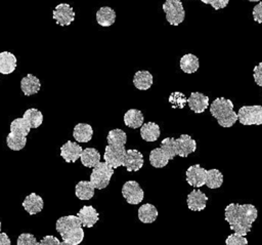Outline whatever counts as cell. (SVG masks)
<instances>
[{
	"mask_svg": "<svg viewBox=\"0 0 262 245\" xmlns=\"http://www.w3.org/2000/svg\"><path fill=\"white\" fill-rule=\"evenodd\" d=\"M162 7L166 14V19L170 25L178 26L183 22L185 11L180 0H165Z\"/></svg>",
	"mask_w": 262,
	"mask_h": 245,
	"instance_id": "52a82bcc",
	"label": "cell"
},
{
	"mask_svg": "<svg viewBox=\"0 0 262 245\" xmlns=\"http://www.w3.org/2000/svg\"><path fill=\"white\" fill-rule=\"evenodd\" d=\"M0 232H1V221H0Z\"/></svg>",
	"mask_w": 262,
	"mask_h": 245,
	"instance_id": "ee69618b",
	"label": "cell"
},
{
	"mask_svg": "<svg viewBox=\"0 0 262 245\" xmlns=\"http://www.w3.org/2000/svg\"><path fill=\"white\" fill-rule=\"evenodd\" d=\"M114 174V168L105 162H99L92 169L90 174V182L95 189L102 190L106 188Z\"/></svg>",
	"mask_w": 262,
	"mask_h": 245,
	"instance_id": "8992f818",
	"label": "cell"
},
{
	"mask_svg": "<svg viewBox=\"0 0 262 245\" xmlns=\"http://www.w3.org/2000/svg\"><path fill=\"white\" fill-rule=\"evenodd\" d=\"M41 88L40 80L33 74H28L20 80V89L27 96L36 94Z\"/></svg>",
	"mask_w": 262,
	"mask_h": 245,
	"instance_id": "ac0fdd59",
	"label": "cell"
},
{
	"mask_svg": "<svg viewBox=\"0 0 262 245\" xmlns=\"http://www.w3.org/2000/svg\"><path fill=\"white\" fill-rule=\"evenodd\" d=\"M236 115L243 125H262V106H244Z\"/></svg>",
	"mask_w": 262,
	"mask_h": 245,
	"instance_id": "ba28073f",
	"label": "cell"
},
{
	"mask_svg": "<svg viewBox=\"0 0 262 245\" xmlns=\"http://www.w3.org/2000/svg\"><path fill=\"white\" fill-rule=\"evenodd\" d=\"M9 128H10V132H13L23 136H27L31 130L30 125L23 117L12 120Z\"/></svg>",
	"mask_w": 262,
	"mask_h": 245,
	"instance_id": "d6a6232c",
	"label": "cell"
},
{
	"mask_svg": "<svg viewBox=\"0 0 262 245\" xmlns=\"http://www.w3.org/2000/svg\"><path fill=\"white\" fill-rule=\"evenodd\" d=\"M23 118L28 122L31 129L38 128L43 123V114L40 110L36 108H31L25 111L23 114Z\"/></svg>",
	"mask_w": 262,
	"mask_h": 245,
	"instance_id": "f1b7e54d",
	"label": "cell"
},
{
	"mask_svg": "<svg viewBox=\"0 0 262 245\" xmlns=\"http://www.w3.org/2000/svg\"><path fill=\"white\" fill-rule=\"evenodd\" d=\"M23 207L25 210L30 214H37L43 210L44 207V201L41 196H39L36 193H31L28 195L25 200L23 201Z\"/></svg>",
	"mask_w": 262,
	"mask_h": 245,
	"instance_id": "2e32d148",
	"label": "cell"
},
{
	"mask_svg": "<svg viewBox=\"0 0 262 245\" xmlns=\"http://www.w3.org/2000/svg\"><path fill=\"white\" fill-rule=\"evenodd\" d=\"M189 109L194 113H203L209 107V96L201 92H192L187 98Z\"/></svg>",
	"mask_w": 262,
	"mask_h": 245,
	"instance_id": "e0dca14e",
	"label": "cell"
},
{
	"mask_svg": "<svg viewBox=\"0 0 262 245\" xmlns=\"http://www.w3.org/2000/svg\"><path fill=\"white\" fill-rule=\"evenodd\" d=\"M253 17L254 21L262 24V2H259L258 4H256L253 8Z\"/></svg>",
	"mask_w": 262,
	"mask_h": 245,
	"instance_id": "ab89813d",
	"label": "cell"
},
{
	"mask_svg": "<svg viewBox=\"0 0 262 245\" xmlns=\"http://www.w3.org/2000/svg\"><path fill=\"white\" fill-rule=\"evenodd\" d=\"M0 245H11V240L6 233L0 232Z\"/></svg>",
	"mask_w": 262,
	"mask_h": 245,
	"instance_id": "60d3db41",
	"label": "cell"
},
{
	"mask_svg": "<svg viewBox=\"0 0 262 245\" xmlns=\"http://www.w3.org/2000/svg\"><path fill=\"white\" fill-rule=\"evenodd\" d=\"M122 195L131 205L139 204L144 198V192L135 180H128L122 187Z\"/></svg>",
	"mask_w": 262,
	"mask_h": 245,
	"instance_id": "9c48e42d",
	"label": "cell"
},
{
	"mask_svg": "<svg viewBox=\"0 0 262 245\" xmlns=\"http://www.w3.org/2000/svg\"><path fill=\"white\" fill-rule=\"evenodd\" d=\"M152 83V75L148 71H137L133 77V84L139 90L149 89Z\"/></svg>",
	"mask_w": 262,
	"mask_h": 245,
	"instance_id": "603a6c76",
	"label": "cell"
},
{
	"mask_svg": "<svg viewBox=\"0 0 262 245\" xmlns=\"http://www.w3.org/2000/svg\"><path fill=\"white\" fill-rule=\"evenodd\" d=\"M206 173L207 170L201 167L200 164L191 165L187 168L185 172L186 181L189 186L193 188H201L206 182Z\"/></svg>",
	"mask_w": 262,
	"mask_h": 245,
	"instance_id": "8fae6325",
	"label": "cell"
},
{
	"mask_svg": "<svg viewBox=\"0 0 262 245\" xmlns=\"http://www.w3.org/2000/svg\"><path fill=\"white\" fill-rule=\"evenodd\" d=\"M106 140L107 146L105 147L103 154L104 162L114 169L123 166L124 158L127 151L125 148L127 141L126 132L120 128L112 129L107 133Z\"/></svg>",
	"mask_w": 262,
	"mask_h": 245,
	"instance_id": "7a4b0ae2",
	"label": "cell"
},
{
	"mask_svg": "<svg viewBox=\"0 0 262 245\" xmlns=\"http://www.w3.org/2000/svg\"><path fill=\"white\" fill-rule=\"evenodd\" d=\"M77 216L80 219L82 227L84 228H92L99 219L97 210L91 205L83 206L77 213Z\"/></svg>",
	"mask_w": 262,
	"mask_h": 245,
	"instance_id": "4fadbf2b",
	"label": "cell"
},
{
	"mask_svg": "<svg viewBox=\"0 0 262 245\" xmlns=\"http://www.w3.org/2000/svg\"><path fill=\"white\" fill-rule=\"evenodd\" d=\"M208 197L201 190H192L186 198L187 207L192 211H202L206 208Z\"/></svg>",
	"mask_w": 262,
	"mask_h": 245,
	"instance_id": "9a60e30c",
	"label": "cell"
},
{
	"mask_svg": "<svg viewBox=\"0 0 262 245\" xmlns=\"http://www.w3.org/2000/svg\"><path fill=\"white\" fill-rule=\"evenodd\" d=\"M143 114L141 111L136 110V109H130L124 114V123L126 126L130 128H138L141 127L143 124Z\"/></svg>",
	"mask_w": 262,
	"mask_h": 245,
	"instance_id": "d4e9b609",
	"label": "cell"
},
{
	"mask_svg": "<svg viewBox=\"0 0 262 245\" xmlns=\"http://www.w3.org/2000/svg\"><path fill=\"white\" fill-rule=\"evenodd\" d=\"M199 58L192 53H186L180 58V69L186 74H192L199 69Z\"/></svg>",
	"mask_w": 262,
	"mask_h": 245,
	"instance_id": "83f0119b",
	"label": "cell"
},
{
	"mask_svg": "<svg viewBox=\"0 0 262 245\" xmlns=\"http://www.w3.org/2000/svg\"><path fill=\"white\" fill-rule=\"evenodd\" d=\"M249 1H251V2H259L260 0H249Z\"/></svg>",
	"mask_w": 262,
	"mask_h": 245,
	"instance_id": "7bdbcfd3",
	"label": "cell"
},
{
	"mask_svg": "<svg viewBox=\"0 0 262 245\" xmlns=\"http://www.w3.org/2000/svg\"><path fill=\"white\" fill-rule=\"evenodd\" d=\"M59 245H74V244H72V243H69V242H66V241H61Z\"/></svg>",
	"mask_w": 262,
	"mask_h": 245,
	"instance_id": "b9f144b4",
	"label": "cell"
},
{
	"mask_svg": "<svg viewBox=\"0 0 262 245\" xmlns=\"http://www.w3.org/2000/svg\"><path fill=\"white\" fill-rule=\"evenodd\" d=\"M116 21V12L110 6H102L96 11V22L101 27H110Z\"/></svg>",
	"mask_w": 262,
	"mask_h": 245,
	"instance_id": "44dd1931",
	"label": "cell"
},
{
	"mask_svg": "<svg viewBox=\"0 0 262 245\" xmlns=\"http://www.w3.org/2000/svg\"><path fill=\"white\" fill-rule=\"evenodd\" d=\"M55 229L62 241L79 245L84 239V230L77 215L61 216L56 220Z\"/></svg>",
	"mask_w": 262,
	"mask_h": 245,
	"instance_id": "277c9868",
	"label": "cell"
},
{
	"mask_svg": "<svg viewBox=\"0 0 262 245\" xmlns=\"http://www.w3.org/2000/svg\"><path fill=\"white\" fill-rule=\"evenodd\" d=\"M39 243H40V245H59L60 241L54 236L47 235V236L43 237Z\"/></svg>",
	"mask_w": 262,
	"mask_h": 245,
	"instance_id": "f35d334b",
	"label": "cell"
},
{
	"mask_svg": "<svg viewBox=\"0 0 262 245\" xmlns=\"http://www.w3.org/2000/svg\"><path fill=\"white\" fill-rule=\"evenodd\" d=\"M170 160L167 158L165 153L161 148H156L150 151L149 153V162L151 166L156 168H163L165 167Z\"/></svg>",
	"mask_w": 262,
	"mask_h": 245,
	"instance_id": "f546056e",
	"label": "cell"
},
{
	"mask_svg": "<svg viewBox=\"0 0 262 245\" xmlns=\"http://www.w3.org/2000/svg\"><path fill=\"white\" fill-rule=\"evenodd\" d=\"M225 245H248V240L245 236L233 233L226 238Z\"/></svg>",
	"mask_w": 262,
	"mask_h": 245,
	"instance_id": "e575fe53",
	"label": "cell"
},
{
	"mask_svg": "<svg viewBox=\"0 0 262 245\" xmlns=\"http://www.w3.org/2000/svg\"><path fill=\"white\" fill-rule=\"evenodd\" d=\"M7 147L12 151H20L27 144V136H23L13 132H9L6 136Z\"/></svg>",
	"mask_w": 262,
	"mask_h": 245,
	"instance_id": "1f68e13d",
	"label": "cell"
},
{
	"mask_svg": "<svg viewBox=\"0 0 262 245\" xmlns=\"http://www.w3.org/2000/svg\"><path fill=\"white\" fill-rule=\"evenodd\" d=\"M82 151L83 149L79 144L68 140L60 147V156L68 163L76 162L78 159H80Z\"/></svg>",
	"mask_w": 262,
	"mask_h": 245,
	"instance_id": "5bb4252c",
	"label": "cell"
},
{
	"mask_svg": "<svg viewBox=\"0 0 262 245\" xmlns=\"http://www.w3.org/2000/svg\"><path fill=\"white\" fill-rule=\"evenodd\" d=\"M167 158L172 160L175 156L186 158L196 150L195 140L188 134H181L178 138L166 137L161 141L160 147Z\"/></svg>",
	"mask_w": 262,
	"mask_h": 245,
	"instance_id": "3957f363",
	"label": "cell"
},
{
	"mask_svg": "<svg viewBox=\"0 0 262 245\" xmlns=\"http://www.w3.org/2000/svg\"><path fill=\"white\" fill-rule=\"evenodd\" d=\"M16 245H40L36 237L31 233H21L17 237Z\"/></svg>",
	"mask_w": 262,
	"mask_h": 245,
	"instance_id": "836d02e7",
	"label": "cell"
},
{
	"mask_svg": "<svg viewBox=\"0 0 262 245\" xmlns=\"http://www.w3.org/2000/svg\"><path fill=\"white\" fill-rule=\"evenodd\" d=\"M253 77L257 85L262 87V62L259 63L253 71Z\"/></svg>",
	"mask_w": 262,
	"mask_h": 245,
	"instance_id": "74e56055",
	"label": "cell"
},
{
	"mask_svg": "<svg viewBox=\"0 0 262 245\" xmlns=\"http://www.w3.org/2000/svg\"><path fill=\"white\" fill-rule=\"evenodd\" d=\"M52 17L57 25L61 27H68L75 19L74 8L68 3H59L53 9Z\"/></svg>",
	"mask_w": 262,
	"mask_h": 245,
	"instance_id": "30bf717a",
	"label": "cell"
},
{
	"mask_svg": "<svg viewBox=\"0 0 262 245\" xmlns=\"http://www.w3.org/2000/svg\"><path fill=\"white\" fill-rule=\"evenodd\" d=\"M158 217V210L155 205L150 203L143 204L138 209V218L143 223H151Z\"/></svg>",
	"mask_w": 262,
	"mask_h": 245,
	"instance_id": "484cf974",
	"label": "cell"
},
{
	"mask_svg": "<svg viewBox=\"0 0 262 245\" xmlns=\"http://www.w3.org/2000/svg\"><path fill=\"white\" fill-rule=\"evenodd\" d=\"M161 134L160 126L155 122L143 123L140 127V136L145 141H156Z\"/></svg>",
	"mask_w": 262,
	"mask_h": 245,
	"instance_id": "7402d4cb",
	"label": "cell"
},
{
	"mask_svg": "<svg viewBox=\"0 0 262 245\" xmlns=\"http://www.w3.org/2000/svg\"><path fill=\"white\" fill-rule=\"evenodd\" d=\"M94 190L90 180H80L75 187V195L80 200H90L94 196Z\"/></svg>",
	"mask_w": 262,
	"mask_h": 245,
	"instance_id": "4316f807",
	"label": "cell"
},
{
	"mask_svg": "<svg viewBox=\"0 0 262 245\" xmlns=\"http://www.w3.org/2000/svg\"><path fill=\"white\" fill-rule=\"evenodd\" d=\"M205 4H210L215 10L222 9L227 6L229 3V0H201Z\"/></svg>",
	"mask_w": 262,
	"mask_h": 245,
	"instance_id": "8d00e7d4",
	"label": "cell"
},
{
	"mask_svg": "<svg viewBox=\"0 0 262 245\" xmlns=\"http://www.w3.org/2000/svg\"><path fill=\"white\" fill-rule=\"evenodd\" d=\"M17 65L16 56L9 51L0 52V73L7 75L11 74Z\"/></svg>",
	"mask_w": 262,
	"mask_h": 245,
	"instance_id": "d6986e66",
	"label": "cell"
},
{
	"mask_svg": "<svg viewBox=\"0 0 262 245\" xmlns=\"http://www.w3.org/2000/svg\"><path fill=\"white\" fill-rule=\"evenodd\" d=\"M210 113L222 127H231L237 121V115L233 110V103L225 97L215 98L210 106Z\"/></svg>",
	"mask_w": 262,
	"mask_h": 245,
	"instance_id": "5b68a950",
	"label": "cell"
},
{
	"mask_svg": "<svg viewBox=\"0 0 262 245\" xmlns=\"http://www.w3.org/2000/svg\"><path fill=\"white\" fill-rule=\"evenodd\" d=\"M144 160L142 154L134 149L126 151L123 166L126 167L127 171H138L143 166Z\"/></svg>",
	"mask_w": 262,
	"mask_h": 245,
	"instance_id": "7c38bea8",
	"label": "cell"
},
{
	"mask_svg": "<svg viewBox=\"0 0 262 245\" xmlns=\"http://www.w3.org/2000/svg\"><path fill=\"white\" fill-rule=\"evenodd\" d=\"M80 160L85 167L93 168L100 162V154L94 148H86L82 151Z\"/></svg>",
	"mask_w": 262,
	"mask_h": 245,
	"instance_id": "cb8c5ba5",
	"label": "cell"
},
{
	"mask_svg": "<svg viewBox=\"0 0 262 245\" xmlns=\"http://www.w3.org/2000/svg\"><path fill=\"white\" fill-rule=\"evenodd\" d=\"M224 217L235 234L246 236L258 217V210L253 204L230 203L225 207Z\"/></svg>",
	"mask_w": 262,
	"mask_h": 245,
	"instance_id": "6da1fadb",
	"label": "cell"
},
{
	"mask_svg": "<svg viewBox=\"0 0 262 245\" xmlns=\"http://www.w3.org/2000/svg\"><path fill=\"white\" fill-rule=\"evenodd\" d=\"M223 183V175L218 169H209L206 173L205 185L209 189H218Z\"/></svg>",
	"mask_w": 262,
	"mask_h": 245,
	"instance_id": "4dcf8cb0",
	"label": "cell"
},
{
	"mask_svg": "<svg viewBox=\"0 0 262 245\" xmlns=\"http://www.w3.org/2000/svg\"><path fill=\"white\" fill-rule=\"evenodd\" d=\"M169 101L171 104H173L174 101L176 103V107H179V108H183L184 105L187 103V99L186 97L179 91H176V92H173L170 97H169Z\"/></svg>",
	"mask_w": 262,
	"mask_h": 245,
	"instance_id": "d590c367",
	"label": "cell"
},
{
	"mask_svg": "<svg viewBox=\"0 0 262 245\" xmlns=\"http://www.w3.org/2000/svg\"><path fill=\"white\" fill-rule=\"evenodd\" d=\"M73 136L78 142H88L93 136V128L87 123H78L73 130Z\"/></svg>",
	"mask_w": 262,
	"mask_h": 245,
	"instance_id": "ffe728a7",
	"label": "cell"
}]
</instances>
